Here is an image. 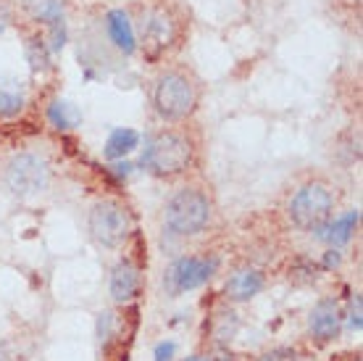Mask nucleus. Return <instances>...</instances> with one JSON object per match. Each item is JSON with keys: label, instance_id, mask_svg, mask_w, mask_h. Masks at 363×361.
<instances>
[{"label": "nucleus", "instance_id": "1", "mask_svg": "<svg viewBox=\"0 0 363 361\" xmlns=\"http://www.w3.org/2000/svg\"><path fill=\"white\" fill-rule=\"evenodd\" d=\"M203 87L200 80L184 66H166L150 82V106L166 124H179L198 111Z\"/></svg>", "mask_w": 363, "mask_h": 361}, {"label": "nucleus", "instance_id": "2", "mask_svg": "<svg viewBox=\"0 0 363 361\" xmlns=\"http://www.w3.org/2000/svg\"><path fill=\"white\" fill-rule=\"evenodd\" d=\"M192 161H195L192 137L174 126H164L161 132H155L147 140V148L143 153V166L161 180H172V177L184 174L192 166Z\"/></svg>", "mask_w": 363, "mask_h": 361}, {"label": "nucleus", "instance_id": "3", "mask_svg": "<svg viewBox=\"0 0 363 361\" xmlns=\"http://www.w3.org/2000/svg\"><path fill=\"white\" fill-rule=\"evenodd\" d=\"M211 217H213V203L208 193L200 188L177 190L164 206L166 230L179 237L200 235L211 225Z\"/></svg>", "mask_w": 363, "mask_h": 361}, {"label": "nucleus", "instance_id": "4", "mask_svg": "<svg viewBox=\"0 0 363 361\" xmlns=\"http://www.w3.org/2000/svg\"><path fill=\"white\" fill-rule=\"evenodd\" d=\"M335 214V193L327 182H306L292 193L287 203V217L292 227L303 232H316L329 225Z\"/></svg>", "mask_w": 363, "mask_h": 361}, {"label": "nucleus", "instance_id": "5", "mask_svg": "<svg viewBox=\"0 0 363 361\" xmlns=\"http://www.w3.org/2000/svg\"><path fill=\"white\" fill-rule=\"evenodd\" d=\"M135 35H137V45L145 50L147 58H161L179 40L182 18L177 16V11L166 0H161V3H153L143 14L140 32H135Z\"/></svg>", "mask_w": 363, "mask_h": 361}, {"label": "nucleus", "instance_id": "6", "mask_svg": "<svg viewBox=\"0 0 363 361\" xmlns=\"http://www.w3.org/2000/svg\"><path fill=\"white\" fill-rule=\"evenodd\" d=\"M3 182L16 198H37L50 185V163L37 153H13L3 166Z\"/></svg>", "mask_w": 363, "mask_h": 361}, {"label": "nucleus", "instance_id": "7", "mask_svg": "<svg viewBox=\"0 0 363 361\" xmlns=\"http://www.w3.org/2000/svg\"><path fill=\"white\" fill-rule=\"evenodd\" d=\"M87 230H90L92 240L103 248H118L127 243V237L132 235V217L124 203L118 200H98L90 208L87 217Z\"/></svg>", "mask_w": 363, "mask_h": 361}, {"label": "nucleus", "instance_id": "8", "mask_svg": "<svg viewBox=\"0 0 363 361\" xmlns=\"http://www.w3.org/2000/svg\"><path fill=\"white\" fill-rule=\"evenodd\" d=\"M218 269V259H200V256H182L166 271V288L169 293H187L200 288L203 282L213 277Z\"/></svg>", "mask_w": 363, "mask_h": 361}, {"label": "nucleus", "instance_id": "9", "mask_svg": "<svg viewBox=\"0 0 363 361\" xmlns=\"http://www.w3.org/2000/svg\"><path fill=\"white\" fill-rule=\"evenodd\" d=\"M342 330V314L335 301H318L316 308L311 311V333L318 340H335Z\"/></svg>", "mask_w": 363, "mask_h": 361}, {"label": "nucleus", "instance_id": "10", "mask_svg": "<svg viewBox=\"0 0 363 361\" xmlns=\"http://www.w3.org/2000/svg\"><path fill=\"white\" fill-rule=\"evenodd\" d=\"M137 288H140V271L132 262H118L116 269L111 271V298L116 303H127L137 296Z\"/></svg>", "mask_w": 363, "mask_h": 361}, {"label": "nucleus", "instance_id": "11", "mask_svg": "<svg viewBox=\"0 0 363 361\" xmlns=\"http://www.w3.org/2000/svg\"><path fill=\"white\" fill-rule=\"evenodd\" d=\"M21 16L29 18L32 24L50 27L53 21H61L66 14V0H18Z\"/></svg>", "mask_w": 363, "mask_h": 361}, {"label": "nucleus", "instance_id": "12", "mask_svg": "<svg viewBox=\"0 0 363 361\" xmlns=\"http://www.w3.org/2000/svg\"><path fill=\"white\" fill-rule=\"evenodd\" d=\"M106 29H108V37L111 43L121 50L124 55H132L137 50V35H135V27H132V21L124 11H111L108 16H106Z\"/></svg>", "mask_w": 363, "mask_h": 361}, {"label": "nucleus", "instance_id": "13", "mask_svg": "<svg viewBox=\"0 0 363 361\" xmlns=\"http://www.w3.org/2000/svg\"><path fill=\"white\" fill-rule=\"evenodd\" d=\"M264 290V274L258 269H240L227 282V296L232 301H250Z\"/></svg>", "mask_w": 363, "mask_h": 361}, {"label": "nucleus", "instance_id": "14", "mask_svg": "<svg viewBox=\"0 0 363 361\" xmlns=\"http://www.w3.org/2000/svg\"><path fill=\"white\" fill-rule=\"evenodd\" d=\"M137 143H140V135H137L135 129H113L108 135V140H106V148H103V156L108 158V161H118V158H124V156H129L132 151L137 148Z\"/></svg>", "mask_w": 363, "mask_h": 361}, {"label": "nucleus", "instance_id": "15", "mask_svg": "<svg viewBox=\"0 0 363 361\" xmlns=\"http://www.w3.org/2000/svg\"><path fill=\"white\" fill-rule=\"evenodd\" d=\"M48 119H50V124L55 129H74V126L82 122V114L69 100H53L48 106Z\"/></svg>", "mask_w": 363, "mask_h": 361}, {"label": "nucleus", "instance_id": "16", "mask_svg": "<svg viewBox=\"0 0 363 361\" xmlns=\"http://www.w3.org/2000/svg\"><path fill=\"white\" fill-rule=\"evenodd\" d=\"M355 225H358V211H350V214H345V217L335 219V225L329 227V235H324L329 240V243H345L347 237L353 235Z\"/></svg>", "mask_w": 363, "mask_h": 361}, {"label": "nucleus", "instance_id": "17", "mask_svg": "<svg viewBox=\"0 0 363 361\" xmlns=\"http://www.w3.org/2000/svg\"><path fill=\"white\" fill-rule=\"evenodd\" d=\"M24 109V95L13 87H0V117H16Z\"/></svg>", "mask_w": 363, "mask_h": 361}, {"label": "nucleus", "instance_id": "18", "mask_svg": "<svg viewBox=\"0 0 363 361\" xmlns=\"http://www.w3.org/2000/svg\"><path fill=\"white\" fill-rule=\"evenodd\" d=\"M27 53H29V61H32L35 69H45L48 66V48H45V40H43L40 35L29 37Z\"/></svg>", "mask_w": 363, "mask_h": 361}, {"label": "nucleus", "instance_id": "19", "mask_svg": "<svg viewBox=\"0 0 363 361\" xmlns=\"http://www.w3.org/2000/svg\"><path fill=\"white\" fill-rule=\"evenodd\" d=\"M111 330H113V314H100L98 319V335H100V340H111Z\"/></svg>", "mask_w": 363, "mask_h": 361}, {"label": "nucleus", "instance_id": "20", "mask_svg": "<svg viewBox=\"0 0 363 361\" xmlns=\"http://www.w3.org/2000/svg\"><path fill=\"white\" fill-rule=\"evenodd\" d=\"M261 361H298V356H295V351H290V348H279V351H272V353H266V356H261Z\"/></svg>", "mask_w": 363, "mask_h": 361}, {"label": "nucleus", "instance_id": "21", "mask_svg": "<svg viewBox=\"0 0 363 361\" xmlns=\"http://www.w3.org/2000/svg\"><path fill=\"white\" fill-rule=\"evenodd\" d=\"M177 351V345L169 340V343H158L155 345V361H169Z\"/></svg>", "mask_w": 363, "mask_h": 361}, {"label": "nucleus", "instance_id": "22", "mask_svg": "<svg viewBox=\"0 0 363 361\" xmlns=\"http://www.w3.org/2000/svg\"><path fill=\"white\" fill-rule=\"evenodd\" d=\"M11 21H13V14H11L9 3H3V0H0V35L11 27Z\"/></svg>", "mask_w": 363, "mask_h": 361}, {"label": "nucleus", "instance_id": "23", "mask_svg": "<svg viewBox=\"0 0 363 361\" xmlns=\"http://www.w3.org/2000/svg\"><path fill=\"white\" fill-rule=\"evenodd\" d=\"M350 325L355 327V330H361V298L355 296L353 301V311H350Z\"/></svg>", "mask_w": 363, "mask_h": 361}, {"label": "nucleus", "instance_id": "24", "mask_svg": "<svg viewBox=\"0 0 363 361\" xmlns=\"http://www.w3.org/2000/svg\"><path fill=\"white\" fill-rule=\"evenodd\" d=\"M187 361H208V359H187Z\"/></svg>", "mask_w": 363, "mask_h": 361}]
</instances>
